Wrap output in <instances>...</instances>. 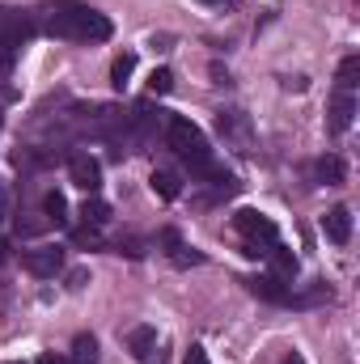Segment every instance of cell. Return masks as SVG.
Segmentation results:
<instances>
[{"mask_svg":"<svg viewBox=\"0 0 360 364\" xmlns=\"http://www.w3.org/2000/svg\"><path fill=\"white\" fill-rule=\"evenodd\" d=\"M47 30L64 43H102L110 38V21L90 9V4H77V0H51L47 4Z\"/></svg>","mask_w":360,"mask_h":364,"instance_id":"cell-1","label":"cell"},{"mask_svg":"<svg viewBox=\"0 0 360 364\" xmlns=\"http://www.w3.org/2000/svg\"><path fill=\"white\" fill-rule=\"evenodd\" d=\"M166 140H170V149L179 153L182 161L191 166L195 178H208V174L216 170L212 149H208V136H203L191 119H166Z\"/></svg>","mask_w":360,"mask_h":364,"instance_id":"cell-2","label":"cell"},{"mask_svg":"<svg viewBox=\"0 0 360 364\" xmlns=\"http://www.w3.org/2000/svg\"><path fill=\"white\" fill-rule=\"evenodd\" d=\"M233 229L246 237V255H250V259L268 255L271 246L280 242V229H275V220H271V216H263V212H255V208H242V212L233 216Z\"/></svg>","mask_w":360,"mask_h":364,"instance_id":"cell-3","label":"cell"},{"mask_svg":"<svg viewBox=\"0 0 360 364\" xmlns=\"http://www.w3.org/2000/svg\"><path fill=\"white\" fill-rule=\"evenodd\" d=\"M21 267L30 275H38V279H51V275L64 267V250L60 246H34V250L21 255Z\"/></svg>","mask_w":360,"mask_h":364,"instance_id":"cell-4","label":"cell"},{"mask_svg":"<svg viewBox=\"0 0 360 364\" xmlns=\"http://www.w3.org/2000/svg\"><path fill=\"white\" fill-rule=\"evenodd\" d=\"M68 178L77 182L85 195H97V186H102V166H97V157L73 153V157H68Z\"/></svg>","mask_w":360,"mask_h":364,"instance_id":"cell-5","label":"cell"},{"mask_svg":"<svg viewBox=\"0 0 360 364\" xmlns=\"http://www.w3.org/2000/svg\"><path fill=\"white\" fill-rule=\"evenodd\" d=\"M322 233H327V242H335V246H348V242H352V208L335 203V208L322 216Z\"/></svg>","mask_w":360,"mask_h":364,"instance_id":"cell-6","label":"cell"},{"mask_svg":"<svg viewBox=\"0 0 360 364\" xmlns=\"http://www.w3.org/2000/svg\"><path fill=\"white\" fill-rule=\"evenodd\" d=\"M352 114H356V102H352V93H335V102H331V119H327V127H331V136H344L348 127H352Z\"/></svg>","mask_w":360,"mask_h":364,"instance_id":"cell-7","label":"cell"},{"mask_svg":"<svg viewBox=\"0 0 360 364\" xmlns=\"http://www.w3.org/2000/svg\"><path fill=\"white\" fill-rule=\"evenodd\" d=\"M246 284H250L255 296H263V301H271V305H288V296H292V292L284 288V279H275V275H250Z\"/></svg>","mask_w":360,"mask_h":364,"instance_id":"cell-8","label":"cell"},{"mask_svg":"<svg viewBox=\"0 0 360 364\" xmlns=\"http://www.w3.org/2000/svg\"><path fill=\"white\" fill-rule=\"evenodd\" d=\"M216 127H221V136H229V140H238V144L246 149L250 127H246V114H242V110H221V114H216Z\"/></svg>","mask_w":360,"mask_h":364,"instance_id":"cell-9","label":"cell"},{"mask_svg":"<svg viewBox=\"0 0 360 364\" xmlns=\"http://www.w3.org/2000/svg\"><path fill=\"white\" fill-rule=\"evenodd\" d=\"M268 259H271V275H275V279H292L297 267H301V263H297V255H292L288 246H280V242L268 250Z\"/></svg>","mask_w":360,"mask_h":364,"instance_id":"cell-10","label":"cell"},{"mask_svg":"<svg viewBox=\"0 0 360 364\" xmlns=\"http://www.w3.org/2000/svg\"><path fill=\"white\" fill-rule=\"evenodd\" d=\"M127 348H132L136 360H149V356L157 352V331H153V326H136V331L127 335Z\"/></svg>","mask_w":360,"mask_h":364,"instance_id":"cell-11","label":"cell"},{"mask_svg":"<svg viewBox=\"0 0 360 364\" xmlns=\"http://www.w3.org/2000/svg\"><path fill=\"white\" fill-rule=\"evenodd\" d=\"M43 212H47V225L64 229L68 225V199H64V191H47L43 195Z\"/></svg>","mask_w":360,"mask_h":364,"instance_id":"cell-12","label":"cell"},{"mask_svg":"<svg viewBox=\"0 0 360 364\" xmlns=\"http://www.w3.org/2000/svg\"><path fill=\"white\" fill-rule=\"evenodd\" d=\"M314 182H327V186H339V182H344V161H339L335 153H327V157H318V161H314Z\"/></svg>","mask_w":360,"mask_h":364,"instance_id":"cell-13","label":"cell"},{"mask_svg":"<svg viewBox=\"0 0 360 364\" xmlns=\"http://www.w3.org/2000/svg\"><path fill=\"white\" fill-rule=\"evenodd\" d=\"M132 73H136V51H123V55H115V64H110V85H115V90H127Z\"/></svg>","mask_w":360,"mask_h":364,"instance_id":"cell-14","label":"cell"},{"mask_svg":"<svg viewBox=\"0 0 360 364\" xmlns=\"http://www.w3.org/2000/svg\"><path fill=\"white\" fill-rule=\"evenodd\" d=\"M322 301H331V284L327 279H314L301 296H288V305H297V309H309V305H322Z\"/></svg>","mask_w":360,"mask_h":364,"instance_id":"cell-15","label":"cell"},{"mask_svg":"<svg viewBox=\"0 0 360 364\" xmlns=\"http://www.w3.org/2000/svg\"><path fill=\"white\" fill-rule=\"evenodd\" d=\"M81 220H85L90 229H102V225L110 220V203H106V199H97V195H90V199L81 203Z\"/></svg>","mask_w":360,"mask_h":364,"instance_id":"cell-16","label":"cell"},{"mask_svg":"<svg viewBox=\"0 0 360 364\" xmlns=\"http://www.w3.org/2000/svg\"><path fill=\"white\" fill-rule=\"evenodd\" d=\"M149 186H153V195H162V199H179V195H182L179 174H170V170H153Z\"/></svg>","mask_w":360,"mask_h":364,"instance_id":"cell-17","label":"cell"},{"mask_svg":"<svg viewBox=\"0 0 360 364\" xmlns=\"http://www.w3.org/2000/svg\"><path fill=\"white\" fill-rule=\"evenodd\" d=\"M73 364H97V339L93 335H77L73 339V356H68Z\"/></svg>","mask_w":360,"mask_h":364,"instance_id":"cell-18","label":"cell"},{"mask_svg":"<svg viewBox=\"0 0 360 364\" xmlns=\"http://www.w3.org/2000/svg\"><path fill=\"white\" fill-rule=\"evenodd\" d=\"M360 85V55H344V64H339V90L352 93Z\"/></svg>","mask_w":360,"mask_h":364,"instance_id":"cell-19","label":"cell"},{"mask_svg":"<svg viewBox=\"0 0 360 364\" xmlns=\"http://www.w3.org/2000/svg\"><path fill=\"white\" fill-rule=\"evenodd\" d=\"M166 255H170V263H174V267H199V263H203V255H199V250H191V246H182V242H174Z\"/></svg>","mask_w":360,"mask_h":364,"instance_id":"cell-20","label":"cell"},{"mask_svg":"<svg viewBox=\"0 0 360 364\" xmlns=\"http://www.w3.org/2000/svg\"><path fill=\"white\" fill-rule=\"evenodd\" d=\"M17 51H21V43H13V38H0V81L13 73V64H17Z\"/></svg>","mask_w":360,"mask_h":364,"instance_id":"cell-21","label":"cell"},{"mask_svg":"<svg viewBox=\"0 0 360 364\" xmlns=\"http://www.w3.org/2000/svg\"><path fill=\"white\" fill-rule=\"evenodd\" d=\"M170 90H174V73L170 68H157L149 77V93H170Z\"/></svg>","mask_w":360,"mask_h":364,"instance_id":"cell-22","label":"cell"},{"mask_svg":"<svg viewBox=\"0 0 360 364\" xmlns=\"http://www.w3.org/2000/svg\"><path fill=\"white\" fill-rule=\"evenodd\" d=\"M182 364H212V360H208V352H203L199 343H191V348H186V356H182Z\"/></svg>","mask_w":360,"mask_h":364,"instance_id":"cell-23","label":"cell"},{"mask_svg":"<svg viewBox=\"0 0 360 364\" xmlns=\"http://www.w3.org/2000/svg\"><path fill=\"white\" fill-rule=\"evenodd\" d=\"M119 255H132V259H140V255H144V246H140L136 237H127V242H119Z\"/></svg>","mask_w":360,"mask_h":364,"instance_id":"cell-24","label":"cell"},{"mask_svg":"<svg viewBox=\"0 0 360 364\" xmlns=\"http://www.w3.org/2000/svg\"><path fill=\"white\" fill-rule=\"evenodd\" d=\"M77 246H97V229H77Z\"/></svg>","mask_w":360,"mask_h":364,"instance_id":"cell-25","label":"cell"},{"mask_svg":"<svg viewBox=\"0 0 360 364\" xmlns=\"http://www.w3.org/2000/svg\"><path fill=\"white\" fill-rule=\"evenodd\" d=\"M38 364H73V360H68V356H55V352H43Z\"/></svg>","mask_w":360,"mask_h":364,"instance_id":"cell-26","label":"cell"},{"mask_svg":"<svg viewBox=\"0 0 360 364\" xmlns=\"http://www.w3.org/2000/svg\"><path fill=\"white\" fill-rule=\"evenodd\" d=\"M4 216H9V195L0 191V220H4Z\"/></svg>","mask_w":360,"mask_h":364,"instance_id":"cell-27","label":"cell"},{"mask_svg":"<svg viewBox=\"0 0 360 364\" xmlns=\"http://www.w3.org/2000/svg\"><path fill=\"white\" fill-rule=\"evenodd\" d=\"M280 364H305V360H301L297 352H288V356H284V360H280Z\"/></svg>","mask_w":360,"mask_h":364,"instance_id":"cell-28","label":"cell"},{"mask_svg":"<svg viewBox=\"0 0 360 364\" xmlns=\"http://www.w3.org/2000/svg\"><path fill=\"white\" fill-rule=\"evenodd\" d=\"M199 4H221L225 9V4H238V0H199Z\"/></svg>","mask_w":360,"mask_h":364,"instance_id":"cell-29","label":"cell"}]
</instances>
